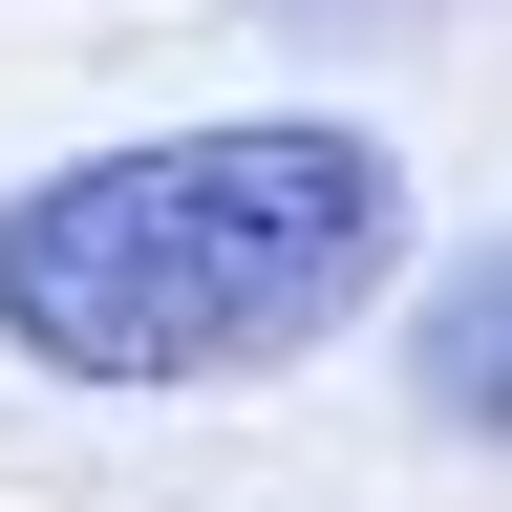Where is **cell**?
<instances>
[{"label": "cell", "mask_w": 512, "mask_h": 512, "mask_svg": "<svg viewBox=\"0 0 512 512\" xmlns=\"http://www.w3.org/2000/svg\"><path fill=\"white\" fill-rule=\"evenodd\" d=\"M406 278V150L320 107L150 128L0 192V363L43 384H278Z\"/></svg>", "instance_id": "cell-1"}, {"label": "cell", "mask_w": 512, "mask_h": 512, "mask_svg": "<svg viewBox=\"0 0 512 512\" xmlns=\"http://www.w3.org/2000/svg\"><path fill=\"white\" fill-rule=\"evenodd\" d=\"M427 406L512 448V235H491V256H470V278H448V299H427Z\"/></svg>", "instance_id": "cell-2"}]
</instances>
